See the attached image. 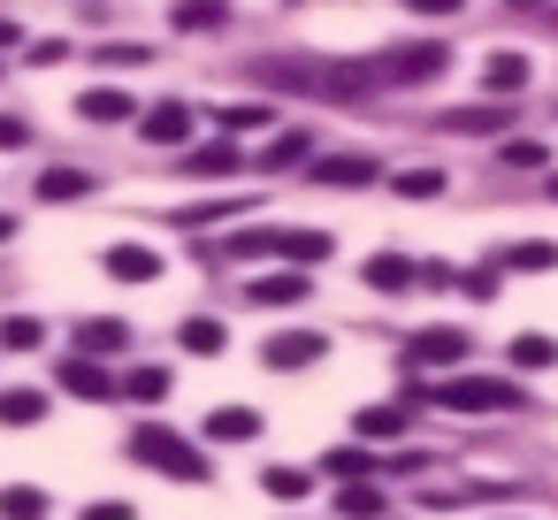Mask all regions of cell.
Listing matches in <instances>:
<instances>
[{
	"label": "cell",
	"mask_w": 558,
	"mask_h": 520,
	"mask_svg": "<svg viewBox=\"0 0 558 520\" xmlns=\"http://www.w3.org/2000/svg\"><path fill=\"white\" fill-rule=\"evenodd\" d=\"M215 24H222L215 0H184V9H177V32H215Z\"/></svg>",
	"instance_id": "cell-33"
},
{
	"label": "cell",
	"mask_w": 558,
	"mask_h": 520,
	"mask_svg": "<svg viewBox=\"0 0 558 520\" xmlns=\"http://www.w3.org/2000/svg\"><path fill=\"white\" fill-rule=\"evenodd\" d=\"M489 268H505V276H550L558 268V245L550 238H520V245H497Z\"/></svg>",
	"instance_id": "cell-9"
},
{
	"label": "cell",
	"mask_w": 558,
	"mask_h": 520,
	"mask_svg": "<svg viewBox=\"0 0 558 520\" xmlns=\"http://www.w3.org/2000/svg\"><path fill=\"white\" fill-rule=\"evenodd\" d=\"M100 62H108V70H138V62H154V55H146V47H108Z\"/></svg>",
	"instance_id": "cell-36"
},
{
	"label": "cell",
	"mask_w": 558,
	"mask_h": 520,
	"mask_svg": "<svg viewBox=\"0 0 558 520\" xmlns=\"http://www.w3.org/2000/svg\"><path fill=\"white\" fill-rule=\"evenodd\" d=\"M451 360H466V329H421L405 344V367H451Z\"/></svg>",
	"instance_id": "cell-8"
},
{
	"label": "cell",
	"mask_w": 558,
	"mask_h": 520,
	"mask_svg": "<svg viewBox=\"0 0 558 520\" xmlns=\"http://www.w3.org/2000/svg\"><path fill=\"white\" fill-rule=\"evenodd\" d=\"M24 146H32V131L16 116H0V154H24Z\"/></svg>",
	"instance_id": "cell-35"
},
{
	"label": "cell",
	"mask_w": 558,
	"mask_h": 520,
	"mask_svg": "<svg viewBox=\"0 0 558 520\" xmlns=\"http://www.w3.org/2000/svg\"><path fill=\"white\" fill-rule=\"evenodd\" d=\"M54 383H62L70 398H93V406H100V398H116V375H108L100 360H77V352H70V367H62Z\"/></svg>",
	"instance_id": "cell-11"
},
{
	"label": "cell",
	"mask_w": 558,
	"mask_h": 520,
	"mask_svg": "<svg viewBox=\"0 0 558 520\" xmlns=\"http://www.w3.org/2000/svg\"><path fill=\"white\" fill-rule=\"evenodd\" d=\"M85 520H131V505H116V497H108V505H93Z\"/></svg>",
	"instance_id": "cell-38"
},
{
	"label": "cell",
	"mask_w": 558,
	"mask_h": 520,
	"mask_svg": "<svg viewBox=\"0 0 558 520\" xmlns=\"http://www.w3.org/2000/svg\"><path fill=\"white\" fill-rule=\"evenodd\" d=\"M116 390H131L138 406H161V398H169V367H131Z\"/></svg>",
	"instance_id": "cell-26"
},
{
	"label": "cell",
	"mask_w": 558,
	"mask_h": 520,
	"mask_svg": "<svg viewBox=\"0 0 558 520\" xmlns=\"http://www.w3.org/2000/svg\"><path fill=\"white\" fill-rule=\"evenodd\" d=\"M505 161H512V169H535V161H543V146H535V138H512V146H505Z\"/></svg>",
	"instance_id": "cell-37"
},
{
	"label": "cell",
	"mask_w": 558,
	"mask_h": 520,
	"mask_svg": "<svg viewBox=\"0 0 558 520\" xmlns=\"http://www.w3.org/2000/svg\"><path fill=\"white\" fill-rule=\"evenodd\" d=\"M230 169H238V146H230V138L192 146V177H230Z\"/></svg>",
	"instance_id": "cell-24"
},
{
	"label": "cell",
	"mask_w": 558,
	"mask_h": 520,
	"mask_svg": "<svg viewBox=\"0 0 558 520\" xmlns=\"http://www.w3.org/2000/svg\"><path fill=\"white\" fill-rule=\"evenodd\" d=\"M383 169L367 161V154H314V184H329V192H360V184H375Z\"/></svg>",
	"instance_id": "cell-7"
},
{
	"label": "cell",
	"mask_w": 558,
	"mask_h": 520,
	"mask_svg": "<svg viewBox=\"0 0 558 520\" xmlns=\"http://www.w3.org/2000/svg\"><path fill=\"white\" fill-rule=\"evenodd\" d=\"M436 406H451V413H505L512 383L505 375H451V383H436Z\"/></svg>",
	"instance_id": "cell-2"
},
{
	"label": "cell",
	"mask_w": 558,
	"mask_h": 520,
	"mask_svg": "<svg viewBox=\"0 0 558 520\" xmlns=\"http://www.w3.org/2000/svg\"><path fill=\"white\" fill-rule=\"evenodd\" d=\"M512 116H497V108H451V116H436V131H459V138H489V131H505Z\"/></svg>",
	"instance_id": "cell-15"
},
{
	"label": "cell",
	"mask_w": 558,
	"mask_h": 520,
	"mask_svg": "<svg viewBox=\"0 0 558 520\" xmlns=\"http://www.w3.org/2000/svg\"><path fill=\"white\" fill-rule=\"evenodd\" d=\"M0 520H47V489H32V482L0 489Z\"/></svg>",
	"instance_id": "cell-23"
},
{
	"label": "cell",
	"mask_w": 558,
	"mask_h": 520,
	"mask_svg": "<svg viewBox=\"0 0 558 520\" xmlns=\"http://www.w3.org/2000/svg\"><path fill=\"white\" fill-rule=\"evenodd\" d=\"M85 192H93L85 169H47V177H39V199H47V207H70V199H85Z\"/></svg>",
	"instance_id": "cell-17"
},
{
	"label": "cell",
	"mask_w": 558,
	"mask_h": 520,
	"mask_svg": "<svg viewBox=\"0 0 558 520\" xmlns=\"http://www.w3.org/2000/svg\"><path fill=\"white\" fill-rule=\"evenodd\" d=\"M24 32H16V16H0V47H16Z\"/></svg>",
	"instance_id": "cell-39"
},
{
	"label": "cell",
	"mask_w": 558,
	"mask_h": 520,
	"mask_svg": "<svg viewBox=\"0 0 558 520\" xmlns=\"http://www.w3.org/2000/svg\"><path fill=\"white\" fill-rule=\"evenodd\" d=\"M260 489H268V497H276V505H299V497H306V489H314V482H306V474H299V467H268V474H260Z\"/></svg>",
	"instance_id": "cell-30"
},
{
	"label": "cell",
	"mask_w": 558,
	"mask_h": 520,
	"mask_svg": "<svg viewBox=\"0 0 558 520\" xmlns=\"http://www.w3.org/2000/svg\"><path fill=\"white\" fill-rule=\"evenodd\" d=\"M177 337H184V352H222V337H230V329H222L215 314H192V322H184Z\"/></svg>",
	"instance_id": "cell-29"
},
{
	"label": "cell",
	"mask_w": 558,
	"mask_h": 520,
	"mask_svg": "<svg viewBox=\"0 0 558 520\" xmlns=\"http://www.w3.org/2000/svg\"><path fill=\"white\" fill-rule=\"evenodd\" d=\"M77 116H85V123H138V100L100 85V93H85V100H77Z\"/></svg>",
	"instance_id": "cell-13"
},
{
	"label": "cell",
	"mask_w": 558,
	"mask_h": 520,
	"mask_svg": "<svg viewBox=\"0 0 558 520\" xmlns=\"http://www.w3.org/2000/svg\"><path fill=\"white\" fill-rule=\"evenodd\" d=\"M322 467H329V474H352V482H367V451H360V444H344V451H329Z\"/></svg>",
	"instance_id": "cell-34"
},
{
	"label": "cell",
	"mask_w": 558,
	"mask_h": 520,
	"mask_svg": "<svg viewBox=\"0 0 558 520\" xmlns=\"http://www.w3.org/2000/svg\"><path fill=\"white\" fill-rule=\"evenodd\" d=\"M444 62H451V55H444L436 39H413V47H398V55H390V62H375V70H383V85H436V77H444Z\"/></svg>",
	"instance_id": "cell-3"
},
{
	"label": "cell",
	"mask_w": 558,
	"mask_h": 520,
	"mask_svg": "<svg viewBox=\"0 0 558 520\" xmlns=\"http://www.w3.org/2000/svg\"><path fill=\"white\" fill-rule=\"evenodd\" d=\"M100 268H108L116 283H154V276H161V253H146V245H108Z\"/></svg>",
	"instance_id": "cell-10"
},
{
	"label": "cell",
	"mask_w": 558,
	"mask_h": 520,
	"mask_svg": "<svg viewBox=\"0 0 558 520\" xmlns=\"http://www.w3.org/2000/svg\"><path fill=\"white\" fill-rule=\"evenodd\" d=\"M482 85H489L497 100H520V93H527V55H497V62L482 70Z\"/></svg>",
	"instance_id": "cell-14"
},
{
	"label": "cell",
	"mask_w": 558,
	"mask_h": 520,
	"mask_svg": "<svg viewBox=\"0 0 558 520\" xmlns=\"http://www.w3.org/2000/svg\"><path fill=\"white\" fill-rule=\"evenodd\" d=\"M329 230H268V261H291V276H306V268H322L329 261Z\"/></svg>",
	"instance_id": "cell-5"
},
{
	"label": "cell",
	"mask_w": 558,
	"mask_h": 520,
	"mask_svg": "<svg viewBox=\"0 0 558 520\" xmlns=\"http://www.w3.org/2000/svg\"><path fill=\"white\" fill-rule=\"evenodd\" d=\"M268 123H276V116H268V100H260V108H253V100L222 108V131H230V138H253V131H268Z\"/></svg>",
	"instance_id": "cell-27"
},
{
	"label": "cell",
	"mask_w": 558,
	"mask_h": 520,
	"mask_svg": "<svg viewBox=\"0 0 558 520\" xmlns=\"http://www.w3.org/2000/svg\"><path fill=\"white\" fill-rule=\"evenodd\" d=\"M314 154V131H276L268 146H260V169H291V161H306Z\"/></svg>",
	"instance_id": "cell-16"
},
{
	"label": "cell",
	"mask_w": 558,
	"mask_h": 520,
	"mask_svg": "<svg viewBox=\"0 0 558 520\" xmlns=\"http://www.w3.org/2000/svg\"><path fill=\"white\" fill-rule=\"evenodd\" d=\"M9 230H16V222H9V215H0V238H9Z\"/></svg>",
	"instance_id": "cell-40"
},
{
	"label": "cell",
	"mask_w": 558,
	"mask_h": 520,
	"mask_svg": "<svg viewBox=\"0 0 558 520\" xmlns=\"http://www.w3.org/2000/svg\"><path fill=\"white\" fill-rule=\"evenodd\" d=\"M123 337H131V329H123L116 314H100V322H77V360H85V352H123Z\"/></svg>",
	"instance_id": "cell-18"
},
{
	"label": "cell",
	"mask_w": 558,
	"mask_h": 520,
	"mask_svg": "<svg viewBox=\"0 0 558 520\" xmlns=\"http://www.w3.org/2000/svg\"><path fill=\"white\" fill-rule=\"evenodd\" d=\"M39 337H47V329H39L32 314H0V344H9V352H32Z\"/></svg>",
	"instance_id": "cell-31"
},
{
	"label": "cell",
	"mask_w": 558,
	"mask_h": 520,
	"mask_svg": "<svg viewBox=\"0 0 558 520\" xmlns=\"http://www.w3.org/2000/svg\"><path fill=\"white\" fill-rule=\"evenodd\" d=\"M260 428H268V421H260L253 406H215V413H207V436H215V444H253Z\"/></svg>",
	"instance_id": "cell-12"
},
{
	"label": "cell",
	"mask_w": 558,
	"mask_h": 520,
	"mask_svg": "<svg viewBox=\"0 0 558 520\" xmlns=\"http://www.w3.org/2000/svg\"><path fill=\"white\" fill-rule=\"evenodd\" d=\"M131 459H138V467H161V474H177V482H207V451H199L184 428H169V421H138V428H131Z\"/></svg>",
	"instance_id": "cell-1"
},
{
	"label": "cell",
	"mask_w": 558,
	"mask_h": 520,
	"mask_svg": "<svg viewBox=\"0 0 558 520\" xmlns=\"http://www.w3.org/2000/svg\"><path fill=\"white\" fill-rule=\"evenodd\" d=\"M138 138H146V146H184V138H192V108H184V100H154V108L138 116Z\"/></svg>",
	"instance_id": "cell-6"
},
{
	"label": "cell",
	"mask_w": 558,
	"mask_h": 520,
	"mask_svg": "<svg viewBox=\"0 0 558 520\" xmlns=\"http://www.w3.org/2000/svg\"><path fill=\"white\" fill-rule=\"evenodd\" d=\"M367 283H375V291H398V283H413V261H405V253H375V261H367Z\"/></svg>",
	"instance_id": "cell-28"
},
{
	"label": "cell",
	"mask_w": 558,
	"mask_h": 520,
	"mask_svg": "<svg viewBox=\"0 0 558 520\" xmlns=\"http://www.w3.org/2000/svg\"><path fill=\"white\" fill-rule=\"evenodd\" d=\"M444 184H451L444 169H398V177H390V192H398V199H436Z\"/></svg>",
	"instance_id": "cell-25"
},
{
	"label": "cell",
	"mask_w": 558,
	"mask_h": 520,
	"mask_svg": "<svg viewBox=\"0 0 558 520\" xmlns=\"http://www.w3.org/2000/svg\"><path fill=\"white\" fill-rule=\"evenodd\" d=\"M352 428H360V444H390L405 428V413L398 406H367V413H352Z\"/></svg>",
	"instance_id": "cell-22"
},
{
	"label": "cell",
	"mask_w": 558,
	"mask_h": 520,
	"mask_svg": "<svg viewBox=\"0 0 558 520\" xmlns=\"http://www.w3.org/2000/svg\"><path fill=\"white\" fill-rule=\"evenodd\" d=\"M260 360L283 367V375H299V367H322V360H329V337H322V329H276V337L260 344Z\"/></svg>",
	"instance_id": "cell-4"
},
{
	"label": "cell",
	"mask_w": 558,
	"mask_h": 520,
	"mask_svg": "<svg viewBox=\"0 0 558 520\" xmlns=\"http://www.w3.org/2000/svg\"><path fill=\"white\" fill-rule=\"evenodd\" d=\"M299 299H306V276H291V268L253 283V306H299Z\"/></svg>",
	"instance_id": "cell-21"
},
{
	"label": "cell",
	"mask_w": 558,
	"mask_h": 520,
	"mask_svg": "<svg viewBox=\"0 0 558 520\" xmlns=\"http://www.w3.org/2000/svg\"><path fill=\"white\" fill-rule=\"evenodd\" d=\"M337 512L344 520H383V482H344L337 489Z\"/></svg>",
	"instance_id": "cell-19"
},
{
	"label": "cell",
	"mask_w": 558,
	"mask_h": 520,
	"mask_svg": "<svg viewBox=\"0 0 558 520\" xmlns=\"http://www.w3.org/2000/svg\"><path fill=\"white\" fill-rule=\"evenodd\" d=\"M505 360H512V367H550V360H558V344H550V337H512V352H505Z\"/></svg>",
	"instance_id": "cell-32"
},
{
	"label": "cell",
	"mask_w": 558,
	"mask_h": 520,
	"mask_svg": "<svg viewBox=\"0 0 558 520\" xmlns=\"http://www.w3.org/2000/svg\"><path fill=\"white\" fill-rule=\"evenodd\" d=\"M32 421H47L39 390H0V428H32Z\"/></svg>",
	"instance_id": "cell-20"
}]
</instances>
